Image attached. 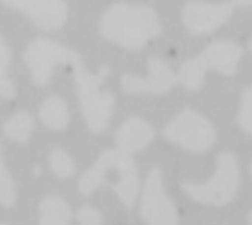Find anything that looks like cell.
Returning a JSON list of instances; mask_svg holds the SVG:
<instances>
[{
	"label": "cell",
	"mask_w": 252,
	"mask_h": 225,
	"mask_svg": "<svg viewBox=\"0 0 252 225\" xmlns=\"http://www.w3.org/2000/svg\"><path fill=\"white\" fill-rule=\"evenodd\" d=\"M3 130L10 140L27 143L32 133V118L27 112H16L4 122Z\"/></svg>",
	"instance_id": "cell-15"
},
{
	"label": "cell",
	"mask_w": 252,
	"mask_h": 225,
	"mask_svg": "<svg viewBox=\"0 0 252 225\" xmlns=\"http://www.w3.org/2000/svg\"><path fill=\"white\" fill-rule=\"evenodd\" d=\"M1 225H7V224H1Z\"/></svg>",
	"instance_id": "cell-24"
},
{
	"label": "cell",
	"mask_w": 252,
	"mask_h": 225,
	"mask_svg": "<svg viewBox=\"0 0 252 225\" xmlns=\"http://www.w3.org/2000/svg\"><path fill=\"white\" fill-rule=\"evenodd\" d=\"M155 137L154 127L140 119V118H130L115 133V143L118 149L127 152V153H134L145 150L151 141Z\"/></svg>",
	"instance_id": "cell-12"
},
{
	"label": "cell",
	"mask_w": 252,
	"mask_h": 225,
	"mask_svg": "<svg viewBox=\"0 0 252 225\" xmlns=\"http://www.w3.org/2000/svg\"><path fill=\"white\" fill-rule=\"evenodd\" d=\"M140 217L148 225H179L174 202L168 197L159 168H152L142 193Z\"/></svg>",
	"instance_id": "cell-8"
},
{
	"label": "cell",
	"mask_w": 252,
	"mask_h": 225,
	"mask_svg": "<svg viewBox=\"0 0 252 225\" xmlns=\"http://www.w3.org/2000/svg\"><path fill=\"white\" fill-rule=\"evenodd\" d=\"M71 209L68 203L56 196L44 197L40 203L38 225H69Z\"/></svg>",
	"instance_id": "cell-14"
},
{
	"label": "cell",
	"mask_w": 252,
	"mask_h": 225,
	"mask_svg": "<svg viewBox=\"0 0 252 225\" xmlns=\"http://www.w3.org/2000/svg\"><path fill=\"white\" fill-rule=\"evenodd\" d=\"M77 220L80 225H102L103 221L100 212L92 206H81L77 214Z\"/></svg>",
	"instance_id": "cell-20"
},
{
	"label": "cell",
	"mask_w": 252,
	"mask_h": 225,
	"mask_svg": "<svg viewBox=\"0 0 252 225\" xmlns=\"http://www.w3.org/2000/svg\"><path fill=\"white\" fill-rule=\"evenodd\" d=\"M9 62H10V52L4 38L1 37L0 40V94L3 99H13L16 94L13 83L7 78Z\"/></svg>",
	"instance_id": "cell-16"
},
{
	"label": "cell",
	"mask_w": 252,
	"mask_h": 225,
	"mask_svg": "<svg viewBox=\"0 0 252 225\" xmlns=\"http://www.w3.org/2000/svg\"><path fill=\"white\" fill-rule=\"evenodd\" d=\"M16 192H15V183L12 177L9 175V171L4 164V158L1 155L0 158V202L3 206L9 208L15 203Z\"/></svg>",
	"instance_id": "cell-18"
},
{
	"label": "cell",
	"mask_w": 252,
	"mask_h": 225,
	"mask_svg": "<svg viewBox=\"0 0 252 225\" xmlns=\"http://www.w3.org/2000/svg\"><path fill=\"white\" fill-rule=\"evenodd\" d=\"M148 77L140 78L136 75L126 74L121 77V88L128 94H164L171 90V87L179 81L176 75L164 60L159 57L148 59Z\"/></svg>",
	"instance_id": "cell-10"
},
{
	"label": "cell",
	"mask_w": 252,
	"mask_h": 225,
	"mask_svg": "<svg viewBox=\"0 0 252 225\" xmlns=\"http://www.w3.org/2000/svg\"><path fill=\"white\" fill-rule=\"evenodd\" d=\"M161 29L157 12L148 6L112 4L100 19L103 37L130 50L142 49L149 40L159 35Z\"/></svg>",
	"instance_id": "cell-1"
},
{
	"label": "cell",
	"mask_w": 252,
	"mask_h": 225,
	"mask_svg": "<svg viewBox=\"0 0 252 225\" xmlns=\"http://www.w3.org/2000/svg\"><path fill=\"white\" fill-rule=\"evenodd\" d=\"M251 174H252V164H251Z\"/></svg>",
	"instance_id": "cell-23"
},
{
	"label": "cell",
	"mask_w": 252,
	"mask_h": 225,
	"mask_svg": "<svg viewBox=\"0 0 252 225\" xmlns=\"http://www.w3.org/2000/svg\"><path fill=\"white\" fill-rule=\"evenodd\" d=\"M248 225H252V211L250 212V215H248Z\"/></svg>",
	"instance_id": "cell-21"
},
{
	"label": "cell",
	"mask_w": 252,
	"mask_h": 225,
	"mask_svg": "<svg viewBox=\"0 0 252 225\" xmlns=\"http://www.w3.org/2000/svg\"><path fill=\"white\" fill-rule=\"evenodd\" d=\"M247 4H252V0H230L220 4L190 0L185 6L183 21L193 34H211L229 21L236 7Z\"/></svg>",
	"instance_id": "cell-9"
},
{
	"label": "cell",
	"mask_w": 252,
	"mask_h": 225,
	"mask_svg": "<svg viewBox=\"0 0 252 225\" xmlns=\"http://www.w3.org/2000/svg\"><path fill=\"white\" fill-rule=\"evenodd\" d=\"M250 47H251V50H252V38H251V41H250Z\"/></svg>",
	"instance_id": "cell-22"
},
{
	"label": "cell",
	"mask_w": 252,
	"mask_h": 225,
	"mask_svg": "<svg viewBox=\"0 0 252 225\" xmlns=\"http://www.w3.org/2000/svg\"><path fill=\"white\" fill-rule=\"evenodd\" d=\"M1 3L25 13L35 27L44 31L58 29L68 19V7L62 0H1Z\"/></svg>",
	"instance_id": "cell-11"
},
{
	"label": "cell",
	"mask_w": 252,
	"mask_h": 225,
	"mask_svg": "<svg viewBox=\"0 0 252 225\" xmlns=\"http://www.w3.org/2000/svg\"><path fill=\"white\" fill-rule=\"evenodd\" d=\"M49 162H50V168H52L53 174L58 178H68L75 171L74 161L71 159V156L66 152L61 150V149H53L50 152Z\"/></svg>",
	"instance_id": "cell-17"
},
{
	"label": "cell",
	"mask_w": 252,
	"mask_h": 225,
	"mask_svg": "<svg viewBox=\"0 0 252 225\" xmlns=\"http://www.w3.org/2000/svg\"><path fill=\"white\" fill-rule=\"evenodd\" d=\"M93 167L102 171L117 172V181H109L108 186L117 193L123 205L128 211H131L139 193V174L136 162L130 156V153L121 149L106 150L97 158Z\"/></svg>",
	"instance_id": "cell-7"
},
{
	"label": "cell",
	"mask_w": 252,
	"mask_h": 225,
	"mask_svg": "<svg viewBox=\"0 0 252 225\" xmlns=\"http://www.w3.org/2000/svg\"><path fill=\"white\" fill-rule=\"evenodd\" d=\"M238 122L245 133L252 134V87L247 88L242 96Z\"/></svg>",
	"instance_id": "cell-19"
},
{
	"label": "cell",
	"mask_w": 252,
	"mask_h": 225,
	"mask_svg": "<svg viewBox=\"0 0 252 225\" xmlns=\"http://www.w3.org/2000/svg\"><path fill=\"white\" fill-rule=\"evenodd\" d=\"M40 119L50 130H65L69 122V113L65 100L56 96L46 99L40 109Z\"/></svg>",
	"instance_id": "cell-13"
},
{
	"label": "cell",
	"mask_w": 252,
	"mask_h": 225,
	"mask_svg": "<svg viewBox=\"0 0 252 225\" xmlns=\"http://www.w3.org/2000/svg\"><path fill=\"white\" fill-rule=\"evenodd\" d=\"M164 137L185 150L204 153L216 143L214 125L196 111L186 108L164 128Z\"/></svg>",
	"instance_id": "cell-6"
},
{
	"label": "cell",
	"mask_w": 252,
	"mask_h": 225,
	"mask_svg": "<svg viewBox=\"0 0 252 225\" xmlns=\"http://www.w3.org/2000/svg\"><path fill=\"white\" fill-rule=\"evenodd\" d=\"M108 74L109 71L105 66H102L96 75L89 74L81 63L74 66V78L77 83L80 109L87 127L96 134L106 130L112 116L114 96L109 91H102L99 88Z\"/></svg>",
	"instance_id": "cell-4"
},
{
	"label": "cell",
	"mask_w": 252,
	"mask_h": 225,
	"mask_svg": "<svg viewBox=\"0 0 252 225\" xmlns=\"http://www.w3.org/2000/svg\"><path fill=\"white\" fill-rule=\"evenodd\" d=\"M31 74L32 84L43 87L50 83L53 69L56 65H72L81 63V56L56 41L47 38H37L31 41L22 56Z\"/></svg>",
	"instance_id": "cell-5"
},
{
	"label": "cell",
	"mask_w": 252,
	"mask_h": 225,
	"mask_svg": "<svg viewBox=\"0 0 252 225\" xmlns=\"http://www.w3.org/2000/svg\"><path fill=\"white\" fill-rule=\"evenodd\" d=\"M241 56L242 49L239 44L232 41H216L205 47L196 57L180 66L179 81L185 90L198 91L204 84L205 74L211 69L223 75L236 74Z\"/></svg>",
	"instance_id": "cell-3"
},
{
	"label": "cell",
	"mask_w": 252,
	"mask_h": 225,
	"mask_svg": "<svg viewBox=\"0 0 252 225\" xmlns=\"http://www.w3.org/2000/svg\"><path fill=\"white\" fill-rule=\"evenodd\" d=\"M239 164L232 152L217 156L216 172L207 183H182V190L195 202L208 206H224L233 202L239 190Z\"/></svg>",
	"instance_id": "cell-2"
}]
</instances>
